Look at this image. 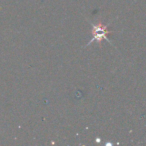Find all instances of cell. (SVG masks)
<instances>
[{
    "label": "cell",
    "mask_w": 146,
    "mask_h": 146,
    "mask_svg": "<svg viewBox=\"0 0 146 146\" xmlns=\"http://www.w3.org/2000/svg\"><path fill=\"white\" fill-rule=\"evenodd\" d=\"M91 34H92V38L87 43V45H90L94 41H97L99 44H101V41L103 40H106L107 42H109L111 44V41L107 37L109 34H111V31L108 30V26L107 25H104L102 22H98L97 24H92Z\"/></svg>",
    "instance_id": "cell-1"
}]
</instances>
